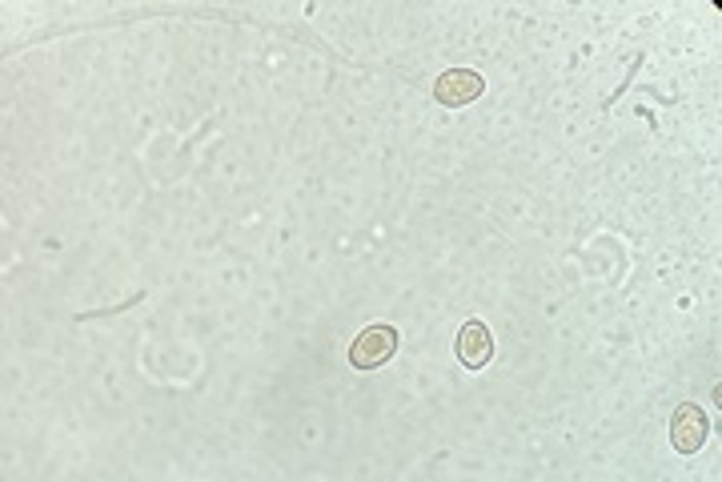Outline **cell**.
<instances>
[{
	"mask_svg": "<svg viewBox=\"0 0 722 482\" xmlns=\"http://www.w3.org/2000/svg\"><path fill=\"white\" fill-rule=\"evenodd\" d=\"M458 358H462V366L470 370H482L490 358H494V338L485 330L482 321H466L462 330H458V342H453Z\"/></svg>",
	"mask_w": 722,
	"mask_h": 482,
	"instance_id": "cell-4",
	"label": "cell"
},
{
	"mask_svg": "<svg viewBox=\"0 0 722 482\" xmlns=\"http://www.w3.org/2000/svg\"><path fill=\"white\" fill-rule=\"evenodd\" d=\"M707 435H711V423H707V414H702L694 402L678 406L675 418H670V442H675L678 454H694V450H702Z\"/></svg>",
	"mask_w": 722,
	"mask_h": 482,
	"instance_id": "cell-2",
	"label": "cell"
},
{
	"mask_svg": "<svg viewBox=\"0 0 722 482\" xmlns=\"http://www.w3.org/2000/svg\"><path fill=\"white\" fill-rule=\"evenodd\" d=\"M482 89H485V80L478 77L474 69H450L438 77L434 97H438L441 105H470L482 97Z\"/></svg>",
	"mask_w": 722,
	"mask_h": 482,
	"instance_id": "cell-3",
	"label": "cell"
},
{
	"mask_svg": "<svg viewBox=\"0 0 722 482\" xmlns=\"http://www.w3.org/2000/svg\"><path fill=\"white\" fill-rule=\"evenodd\" d=\"M394 354H397L394 326H370V330H361L350 346V362L358 370H378V366H385Z\"/></svg>",
	"mask_w": 722,
	"mask_h": 482,
	"instance_id": "cell-1",
	"label": "cell"
}]
</instances>
